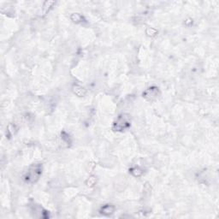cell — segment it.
<instances>
[{
	"label": "cell",
	"mask_w": 219,
	"mask_h": 219,
	"mask_svg": "<svg viewBox=\"0 0 219 219\" xmlns=\"http://www.w3.org/2000/svg\"><path fill=\"white\" fill-rule=\"evenodd\" d=\"M42 168L40 164H35L30 167L25 176V180L27 182H35L40 176Z\"/></svg>",
	"instance_id": "6da1fadb"
},
{
	"label": "cell",
	"mask_w": 219,
	"mask_h": 219,
	"mask_svg": "<svg viewBox=\"0 0 219 219\" xmlns=\"http://www.w3.org/2000/svg\"><path fill=\"white\" fill-rule=\"evenodd\" d=\"M130 126V117L128 115H122L118 117L117 121L115 123L114 129L116 131H123L128 129Z\"/></svg>",
	"instance_id": "7a4b0ae2"
},
{
	"label": "cell",
	"mask_w": 219,
	"mask_h": 219,
	"mask_svg": "<svg viewBox=\"0 0 219 219\" xmlns=\"http://www.w3.org/2000/svg\"><path fill=\"white\" fill-rule=\"evenodd\" d=\"M115 212V206L112 205H105L103 206L100 210V212L105 215V216H108V215H110L112 214L113 212Z\"/></svg>",
	"instance_id": "3957f363"
},
{
	"label": "cell",
	"mask_w": 219,
	"mask_h": 219,
	"mask_svg": "<svg viewBox=\"0 0 219 219\" xmlns=\"http://www.w3.org/2000/svg\"><path fill=\"white\" fill-rule=\"evenodd\" d=\"M73 91H74L75 94L79 96V97H83L86 94V90L83 87H82L81 86H79V85H75L73 87Z\"/></svg>",
	"instance_id": "277c9868"
},
{
	"label": "cell",
	"mask_w": 219,
	"mask_h": 219,
	"mask_svg": "<svg viewBox=\"0 0 219 219\" xmlns=\"http://www.w3.org/2000/svg\"><path fill=\"white\" fill-rule=\"evenodd\" d=\"M157 88L156 87H151L149 88L148 90H146L145 93H143V95L145 98H152L153 97L157 95Z\"/></svg>",
	"instance_id": "5b68a950"
},
{
	"label": "cell",
	"mask_w": 219,
	"mask_h": 219,
	"mask_svg": "<svg viewBox=\"0 0 219 219\" xmlns=\"http://www.w3.org/2000/svg\"><path fill=\"white\" fill-rule=\"evenodd\" d=\"M70 19L75 23H80L83 20V16L79 13H73L70 15Z\"/></svg>",
	"instance_id": "8992f818"
},
{
	"label": "cell",
	"mask_w": 219,
	"mask_h": 219,
	"mask_svg": "<svg viewBox=\"0 0 219 219\" xmlns=\"http://www.w3.org/2000/svg\"><path fill=\"white\" fill-rule=\"evenodd\" d=\"M131 173L134 176H137V177H139V176H140L141 175H142V170L140 169V168H134V169H132L131 170Z\"/></svg>",
	"instance_id": "52a82bcc"
},
{
	"label": "cell",
	"mask_w": 219,
	"mask_h": 219,
	"mask_svg": "<svg viewBox=\"0 0 219 219\" xmlns=\"http://www.w3.org/2000/svg\"><path fill=\"white\" fill-rule=\"evenodd\" d=\"M146 34L148 36H151L152 37V36H155L157 34V31L156 29L152 28V27H147L146 30Z\"/></svg>",
	"instance_id": "ba28073f"
},
{
	"label": "cell",
	"mask_w": 219,
	"mask_h": 219,
	"mask_svg": "<svg viewBox=\"0 0 219 219\" xmlns=\"http://www.w3.org/2000/svg\"><path fill=\"white\" fill-rule=\"evenodd\" d=\"M96 183V177L95 176H90V177L87 179V185L88 186V187H93V186H94Z\"/></svg>",
	"instance_id": "9c48e42d"
}]
</instances>
